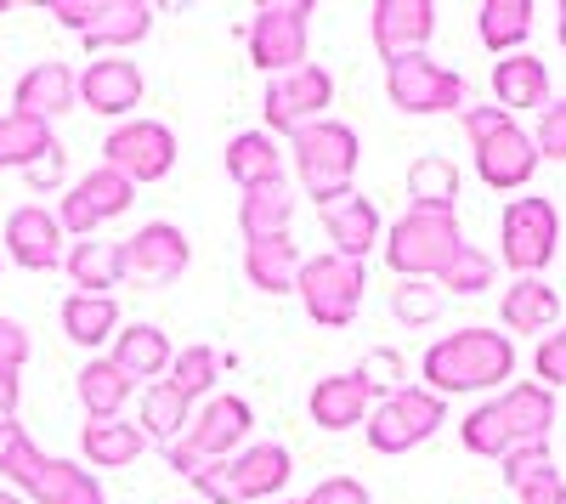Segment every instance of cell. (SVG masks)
Instances as JSON below:
<instances>
[{
  "label": "cell",
  "instance_id": "obj_1",
  "mask_svg": "<svg viewBox=\"0 0 566 504\" xmlns=\"http://www.w3.org/2000/svg\"><path fill=\"white\" fill-rule=\"evenodd\" d=\"M549 426H555V391L538 380H515L482 408H470L459 426V442L476 460H504V453L527 448V442H549Z\"/></svg>",
  "mask_w": 566,
  "mask_h": 504
},
{
  "label": "cell",
  "instance_id": "obj_2",
  "mask_svg": "<svg viewBox=\"0 0 566 504\" xmlns=\"http://www.w3.org/2000/svg\"><path fill=\"white\" fill-rule=\"evenodd\" d=\"M419 375H424V391H437V397L493 391V386H504L515 375V340L499 335V329H488V324L453 329L437 346H424Z\"/></svg>",
  "mask_w": 566,
  "mask_h": 504
},
{
  "label": "cell",
  "instance_id": "obj_3",
  "mask_svg": "<svg viewBox=\"0 0 566 504\" xmlns=\"http://www.w3.org/2000/svg\"><path fill=\"white\" fill-rule=\"evenodd\" d=\"M464 136H470V148H476V176L488 181L493 193H522L533 170L544 165L538 159V143H533V130H522L499 103L488 108H464Z\"/></svg>",
  "mask_w": 566,
  "mask_h": 504
},
{
  "label": "cell",
  "instance_id": "obj_4",
  "mask_svg": "<svg viewBox=\"0 0 566 504\" xmlns=\"http://www.w3.org/2000/svg\"><path fill=\"white\" fill-rule=\"evenodd\" d=\"M290 159H295V176H301V193L317 199V210L328 199L352 193V176H357V130L340 125V119H312L306 130L290 136Z\"/></svg>",
  "mask_w": 566,
  "mask_h": 504
},
{
  "label": "cell",
  "instance_id": "obj_5",
  "mask_svg": "<svg viewBox=\"0 0 566 504\" xmlns=\"http://www.w3.org/2000/svg\"><path fill=\"white\" fill-rule=\"evenodd\" d=\"M459 221L453 216H437V210H402L391 221V233L380 239L386 250V266L397 279H442V266L459 255Z\"/></svg>",
  "mask_w": 566,
  "mask_h": 504
},
{
  "label": "cell",
  "instance_id": "obj_6",
  "mask_svg": "<svg viewBox=\"0 0 566 504\" xmlns=\"http://www.w3.org/2000/svg\"><path fill=\"white\" fill-rule=\"evenodd\" d=\"M442 426H448V397L424 391V386H402V391H391V397L374 402L363 437H368L374 453L397 460V453H413L419 442H431Z\"/></svg>",
  "mask_w": 566,
  "mask_h": 504
},
{
  "label": "cell",
  "instance_id": "obj_7",
  "mask_svg": "<svg viewBox=\"0 0 566 504\" xmlns=\"http://www.w3.org/2000/svg\"><path fill=\"white\" fill-rule=\"evenodd\" d=\"M295 290H301V306H306V317L317 329H346L357 317V306H363L368 272H363V261H346L335 250H323V255L301 261Z\"/></svg>",
  "mask_w": 566,
  "mask_h": 504
},
{
  "label": "cell",
  "instance_id": "obj_8",
  "mask_svg": "<svg viewBox=\"0 0 566 504\" xmlns=\"http://www.w3.org/2000/svg\"><path fill=\"white\" fill-rule=\"evenodd\" d=\"M560 244V216L549 199H510L499 216V261L515 279H544V266L555 261Z\"/></svg>",
  "mask_w": 566,
  "mask_h": 504
},
{
  "label": "cell",
  "instance_id": "obj_9",
  "mask_svg": "<svg viewBox=\"0 0 566 504\" xmlns=\"http://www.w3.org/2000/svg\"><path fill=\"white\" fill-rule=\"evenodd\" d=\"M306 34H312V7L306 0H266L250 18V63L261 74H295L306 69Z\"/></svg>",
  "mask_w": 566,
  "mask_h": 504
},
{
  "label": "cell",
  "instance_id": "obj_10",
  "mask_svg": "<svg viewBox=\"0 0 566 504\" xmlns=\"http://www.w3.org/2000/svg\"><path fill=\"white\" fill-rule=\"evenodd\" d=\"M103 165L119 170L130 188H142V181H165L176 170V130L165 119H119L103 136Z\"/></svg>",
  "mask_w": 566,
  "mask_h": 504
},
{
  "label": "cell",
  "instance_id": "obj_11",
  "mask_svg": "<svg viewBox=\"0 0 566 504\" xmlns=\"http://www.w3.org/2000/svg\"><path fill=\"white\" fill-rule=\"evenodd\" d=\"M386 97L402 114H464V80L431 52H413L386 63Z\"/></svg>",
  "mask_w": 566,
  "mask_h": 504
},
{
  "label": "cell",
  "instance_id": "obj_12",
  "mask_svg": "<svg viewBox=\"0 0 566 504\" xmlns=\"http://www.w3.org/2000/svg\"><path fill=\"white\" fill-rule=\"evenodd\" d=\"M335 103V74L306 63L295 74H272L266 91H261V119H266V136L283 130V136H295L306 130L312 119H323V108Z\"/></svg>",
  "mask_w": 566,
  "mask_h": 504
},
{
  "label": "cell",
  "instance_id": "obj_13",
  "mask_svg": "<svg viewBox=\"0 0 566 504\" xmlns=\"http://www.w3.org/2000/svg\"><path fill=\"white\" fill-rule=\"evenodd\" d=\"M130 204H136V188H130L119 170L97 165V170H85L74 188L63 193V204H57V227H63L69 239H97V227L114 221V216H125Z\"/></svg>",
  "mask_w": 566,
  "mask_h": 504
},
{
  "label": "cell",
  "instance_id": "obj_14",
  "mask_svg": "<svg viewBox=\"0 0 566 504\" xmlns=\"http://www.w3.org/2000/svg\"><path fill=\"white\" fill-rule=\"evenodd\" d=\"M125 255V284H142V290H170L187 261H193V250H187V233L176 221H148L136 227V233L119 244Z\"/></svg>",
  "mask_w": 566,
  "mask_h": 504
},
{
  "label": "cell",
  "instance_id": "obj_15",
  "mask_svg": "<svg viewBox=\"0 0 566 504\" xmlns=\"http://www.w3.org/2000/svg\"><path fill=\"white\" fill-rule=\"evenodd\" d=\"M0 244H7L12 266H23V272H57L69 255V233L57 227V210H45V204H18L7 216Z\"/></svg>",
  "mask_w": 566,
  "mask_h": 504
},
{
  "label": "cell",
  "instance_id": "obj_16",
  "mask_svg": "<svg viewBox=\"0 0 566 504\" xmlns=\"http://www.w3.org/2000/svg\"><path fill=\"white\" fill-rule=\"evenodd\" d=\"M368 34H374V52L386 63L413 57V52H424V40L437 34V0H374Z\"/></svg>",
  "mask_w": 566,
  "mask_h": 504
},
{
  "label": "cell",
  "instance_id": "obj_17",
  "mask_svg": "<svg viewBox=\"0 0 566 504\" xmlns=\"http://www.w3.org/2000/svg\"><path fill=\"white\" fill-rule=\"evenodd\" d=\"M142 91H148V80H142V69L130 57H91L80 69V108H91V114L130 119Z\"/></svg>",
  "mask_w": 566,
  "mask_h": 504
},
{
  "label": "cell",
  "instance_id": "obj_18",
  "mask_svg": "<svg viewBox=\"0 0 566 504\" xmlns=\"http://www.w3.org/2000/svg\"><path fill=\"white\" fill-rule=\"evenodd\" d=\"M250 426H255V408L239 391H216V397H205L193 426H187V442H193L199 453H210V460H232V453L244 448Z\"/></svg>",
  "mask_w": 566,
  "mask_h": 504
},
{
  "label": "cell",
  "instance_id": "obj_19",
  "mask_svg": "<svg viewBox=\"0 0 566 504\" xmlns=\"http://www.w3.org/2000/svg\"><path fill=\"white\" fill-rule=\"evenodd\" d=\"M374 402H380V397H374V386H368L357 369H346V375H323V380L312 386L306 414H312L317 431H352V426H368Z\"/></svg>",
  "mask_w": 566,
  "mask_h": 504
},
{
  "label": "cell",
  "instance_id": "obj_20",
  "mask_svg": "<svg viewBox=\"0 0 566 504\" xmlns=\"http://www.w3.org/2000/svg\"><path fill=\"white\" fill-rule=\"evenodd\" d=\"M295 476V460L283 442H244L239 453L227 460V482H232V498L250 504V498H277Z\"/></svg>",
  "mask_w": 566,
  "mask_h": 504
},
{
  "label": "cell",
  "instance_id": "obj_21",
  "mask_svg": "<svg viewBox=\"0 0 566 504\" xmlns=\"http://www.w3.org/2000/svg\"><path fill=\"white\" fill-rule=\"evenodd\" d=\"M317 216H323V233H328V244H335V255H346V261H363L368 250H380V239H386L380 210H374L363 193L328 199Z\"/></svg>",
  "mask_w": 566,
  "mask_h": 504
},
{
  "label": "cell",
  "instance_id": "obj_22",
  "mask_svg": "<svg viewBox=\"0 0 566 504\" xmlns=\"http://www.w3.org/2000/svg\"><path fill=\"white\" fill-rule=\"evenodd\" d=\"M154 18H159L154 0H103L80 40L91 45V57H125L136 40L154 34Z\"/></svg>",
  "mask_w": 566,
  "mask_h": 504
},
{
  "label": "cell",
  "instance_id": "obj_23",
  "mask_svg": "<svg viewBox=\"0 0 566 504\" xmlns=\"http://www.w3.org/2000/svg\"><path fill=\"white\" fill-rule=\"evenodd\" d=\"M74 103H80V74L69 63H29V74L12 91V114H29V119H45V125L57 114H69Z\"/></svg>",
  "mask_w": 566,
  "mask_h": 504
},
{
  "label": "cell",
  "instance_id": "obj_24",
  "mask_svg": "<svg viewBox=\"0 0 566 504\" xmlns=\"http://www.w3.org/2000/svg\"><path fill=\"white\" fill-rule=\"evenodd\" d=\"M493 103L515 119L522 108H549V63H538L533 52H510L493 63Z\"/></svg>",
  "mask_w": 566,
  "mask_h": 504
},
{
  "label": "cell",
  "instance_id": "obj_25",
  "mask_svg": "<svg viewBox=\"0 0 566 504\" xmlns=\"http://www.w3.org/2000/svg\"><path fill=\"white\" fill-rule=\"evenodd\" d=\"M74 397L85 408V420H125V402L136 397V380L119 369L114 357H91L74 375Z\"/></svg>",
  "mask_w": 566,
  "mask_h": 504
},
{
  "label": "cell",
  "instance_id": "obj_26",
  "mask_svg": "<svg viewBox=\"0 0 566 504\" xmlns=\"http://www.w3.org/2000/svg\"><path fill=\"white\" fill-rule=\"evenodd\" d=\"M499 317L510 335H544L560 324V295L544 279H510L499 295Z\"/></svg>",
  "mask_w": 566,
  "mask_h": 504
},
{
  "label": "cell",
  "instance_id": "obj_27",
  "mask_svg": "<svg viewBox=\"0 0 566 504\" xmlns=\"http://www.w3.org/2000/svg\"><path fill=\"white\" fill-rule=\"evenodd\" d=\"M290 221H295V188H290V176L261 181V188H244V199H239L244 244L250 239H290Z\"/></svg>",
  "mask_w": 566,
  "mask_h": 504
},
{
  "label": "cell",
  "instance_id": "obj_28",
  "mask_svg": "<svg viewBox=\"0 0 566 504\" xmlns=\"http://www.w3.org/2000/svg\"><path fill=\"white\" fill-rule=\"evenodd\" d=\"M142 448H148V437L136 420H85L80 431V453L91 471H125L142 460Z\"/></svg>",
  "mask_w": 566,
  "mask_h": 504
},
{
  "label": "cell",
  "instance_id": "obj_29",
  "mask_svg": "<svg viewBox=\"0 0 566 504\" xmlns=\"http://www.w3.org/2000/svg\"><path fill=\"white\" fill-rule=\"evenodd\" d=\"M170 357H176V346H170V335L159 329V324H125L119 335H114V363L130 375V380H165L170 375Z\"/></svg>",
  "mask_w": 566,
  "mask_h": 504
},
{
  "label": "cell",
  "instance_id": "obj_30",
  "mask_svg": "<svg viewBox=\"0 0 566 504\" xmlns=\"http://www.w3.org/2000/svg\"><path fill=\"white\" fill-rule=\"evenodd\" d=\"M63 272L74 279L80 295H108V290L125 284V255L108 239H74L69 255H63Z\"/></svg>",
  "mask_w": 566,
  "mask_h": 504
},
{
  "label": "cell",
  "instance_id": "obj_31",
  "mask_svg": "<svg viewBox=\"0 0 566 504\" xmlns=\"http://www.w3.org/2000/svg\"><path fill=\"white\" fill-rule=\"evenodd\" d=\"M136 426L148 442L170 448L187 437V426H193V402H187L170 380H154V386H142V402H136Z\"/></svg>",
  "mask_w": 566,
  "mask_h": 504
},
{
  "label": "cell",
  "instance_id": "obj_32",
  "mask_svg": "<svg viewBox=\"0 0 566 504\" xmlns=\"http://www.w3.org/2000/svg\"><path fill=\"white\" fill-rule=\"evenodd\" d=\"M244 279L261 295H290L301 279V250L295 239H250L244 244Z\"/></svg>",
  "mask_w": 566,
  "mask_h": 504
},
{
  "label": "cell",
  "instance_id": "obj_33",
  "mask_svg": "<svg viewBox=\"0 0 566 504\" xmlns=\"http://www.w3.org/2000/svg\"><path fill=\"white\" fill-rule=\"evenodd\" d=\"M23 493H29V504H108V498H103V482L91 476L85 465L52 460V453H45L40 476H34Z\"/></svg>",
  "mask_w": 566,
  "mask_h": 504
},
{
  "label": "cell",
  "instance_id": "obj_34",
  "mask_svg": "<svg viewBox=\"0 0 566 504\" xmlns=\"http://www.w3.org/2000/svg\"><path fill=\"white\" fill-rule=\"evenodd\" d=\"M221 165H227L232 181H239V193H244V188H261V181H277L283 176V148L272 143L266 130H239L227 143Z\"/></svg>",
  "mask_w": 566,
  "mask_h": 504
},
{
  "label": "cell",
  "instance_id": "obj_35",
  "mask_svg": "<svg viewBox=\"0 0 566 504\" xmlns=\"http://www.w3.org/2000/svg\"><path fill=\"white\" fill-rule=\"evenodd\" d=\"M533 18H538L533 0H482V7H476V34H482L488 52L510 57V52H522V45H527Z\"/></svg>",
  "mask_w": 566,
  "mask_h": 504
},
{
  "label": "cell",
  "instance_id": "obj_36",
  "mask_svg": "<svg viewBox=\"0 0 566 504\" xmlns=\"http://www.w3.org/2000/svg\"><path fill=\"white\" fill-rule=\"evenodd\" d=\"M453 204H459V165L442 154H419L408 165V210L453 216Z\"/></svg>",
  "mask_w": 566,
  "mask_h": 504
},
{
  "label": "cell",
  "instance_id": "obj_37",
  "mask_svg": "<svg viewBox=\"0 0 566 504\" xmlns=\"http://www.w3.org/2000/svg\"><path fill=\"white\" fill-rule=\"evenodd\" d=\"M63 335L74 340V346H85V351H97L103 340H114L119 335V301L114 295H69L63 301Z\"/></svg>",
  "mask_w": 566,
  "mask_h": 504
},
{
  "label": "cell",
  "instance_id": "obj_38",
  "mask_svg": "<svg viewBox=\"0 0 566 504\" xmlns=\"http://www.w3.org/2000/svg\"><path fill=\"white\" fill-rule=\"evenodd\" d=\"M45 154H57L52 125L29 114H0V170H34Z\"/></svg>",
  "mask_w": 566,
  "mask_h": 504
},
{
  "label": "cell",
  "instance_id": "obj_39",
  "mask_svg": "<svg viewBox=\"0 0 566 504\" xmlns=\"http://www.w3.org/2000/svg\"><path fill=\"white\" fill-rule=\"evenodd\" d=\"M221 369H227V357H221L216 346H181V351L170 357V375H165V380H170L187 402H199V397H216Z\"/></svg>",
  "mask_w": 566,
  "mask_h": 504
},
{
  "label": "cell",
  "instance_id": "obj_40",
  "mask_svg": "<svg viewBox=\"0 0 566 504\" xmlns=\"http://www.w3.org/2000/svg\"><path fill=\"white\" fill-rule=\"evenodd\" d=\"M40 465H45V453L34 448L29 426L0 420V476H7L12 487H29V482L40 476Z\"/></svg>",
  "mask_w": 566,
  "mask_h": 504
},
{
  "label": "cell",
  "instance_id": "obj_41",
  "mask_svg": "<svg viewBox=\"0 0 566 504\" xmlns=\"http://www.w3.org/2000/svg\"><path fill=\"white\" fill-rule=\"evenodd\" d=\"M442 306H448V295L431 279H397V290H391V317H397V324H408V329L437 324Z\"/></svg>",
  "mask_w": 566,
  "mask_h": 504
},
{
  "label": "cell",
  "instance_id": "obj_42",
  "mask_svg": "<svg viewBox=\"0 0 566 504\" xmlns=\"http://www.w3.org/2000/svg\"><path fill=\"white\" fill-rule=\"evenodd\" d=\"M493 279H499L493 255H482L476 244H459V255L442 266L437 290H442V295H482V290H493Z\"/></svg>",
  "mask_w": 566,
  "mask_h": 504
},
{
  "label": "cell",
  "instance_id": "obj_43",
  "mask_svg": "<svg viewBox=\"0 0 566 504\" xmlns=\"http://www.w3.org/2000/svg\"><path fill=\"white\" fill-rule=\"evenodd\" d=\"M504 482L522 493L527 482H538V476H549L555 471V460H549V442H527V448H515V453H504Z\"/></svg>",
  "mask_w": 566,
  "mask_h": 504
},
{
  "label": "cell",
  "instance_id": "obj_44",
  "mask_svg": "<svg viewBox=\"0 0 566 504\" xmlns=\"http://www.w3.org/2000/svg\"><path fill=\"white\" fill-rule=\"evenodd\" d=\"M357 375L374 386V397H391V391H402V357H397L391 346H374V351L357 363Z\"/></svg>",
  "mask_w": 566,
  "mask_h": 504
},
{
  "label": "cell",
  "instance_id": "obj_45",
  "mask_svg": "<svg viewBox=\"0 0 566 504\" xmlns=\"http://www.w3.org/2000/svg\"><path fill=\"white\" fill-rule=\"evenodd\" d=\"M533 375H538V386H566V324L555 329V335H544L538 340V351H533Z\"/></svg>",
  "mask_w": 566,
  "mask_h": 504
},
{
  "label": "cell",
  "instance_id": "obj_46",
  "mask_svg": "<svg viewBox=\"0 0 566 504\" xmlns=\"http://www.w3.org/2000/svg\"><path fill=\"white\" fill-rule=\"evenodd\" d=\"M533 143H538V159H566V97L549 103L533 125Z\"/></svg>",
  "mask_w": 566,
  "mask_h": 504
},
{
  "label": "cell",
  "instance_id": "obj_47",
  "mask_svg": "<svg viewBox=\"0 0 566 504\" xmlns=\"http://www.w3.org/2000/svg\"><path fill=\"white\" fill-rule=\"evenodd\" d=\"M29 329L18 324V317H0V375H23V363H29Z\"/></svg>",
  "mask_w": 566,
  "mask_h": 504
},
{
  "label": "cell",
  "instance_id": "obj_48",
  "mask_svg": "<svg viewBox=\"0 0 566 504\" xmlns=\"http://www.w3.org/2000/svg\"><path fill=\"white\" fill-rule=\"evenodd\" d=\"M301 504H374V498H368V487L357 476H323Z\"/></svg>",
  "mask_w": 566,
  "mask_h": 504
},
{
  "label": "cell",
  "instance_id": "obj_49",
  "mask_svg": "<svg viewBox=\"0 0 566 504\" xmlns=\"http://www.w3.org/2000/svg\"><path fill=\"white\" fill-rule=\"evenodd\" d=\"M515 504H566V482H560V471H549V476L527 482L522 493H515Z\"/></svg>",
  "mask_w": 566,
  "mask_h": 504
},
{
  "label": "cell",
  "instance_id": "obj_50",
  "mask_svg": "<svg viewBox=\"0 0 566 504\" xmlns=\"http://www.w3.org/2000/svg\"><path fill=\"white\" fill-rule=\"evenodd\" d=\"M97 7H103V0H57V7H52V18H57L63 29L85 34V29H91V18H97Z\"/></svg>",
  "mask_w": 566,
  "mask_h": 504
},
{
  "label": "cell",
  "instance_id": "obj_51",
  "mask_svg": "<svg viewBox=\"0 0 566 504\" xmlns=\"http://www.w3.org/2000/svg\"><path fill=\"white\" fill-rule=\"evenodd\" d=\"M193 487H199L210 504H239V498H232V482H227V460H216L210 471H199V476H193Z\"/></svg>",
  "mask_w": 566,
  "mask_h": 504
},
{
  "label": "cell",
  "instance_id": "obj_52",
  "mask_svg": "<svg viewBox=\"0 0 566 504\" xmlns=\"http://www.w3.org/2000/svg\"><path fill=\"white\" fill-rule=\"evenodd\" d=\"M23 176H29V188H34V193L57 188V181H63V148H57V154H45V159H40L34 170H23Z\"/></svg>",
  "mask_w": 566,
  "mask_h": 504
},
{
  "label": "cell",
  "instance_id": "obj_53",
  "mask_svg": "<svg viewBox=\"0 0 566 504\" xmlns=\"http://www.w3.org/2000/svg\"><path fill=\"white\" fill-rule=\"evenodd\" d=\"M18 397H23L18 375H0V420H18Z\"/></svg>",
  "mask_w": 566,
  "mask_h": 504
},
{
  "label": "cell",
  "instance_id": "obj_54",
  "mask_svg": "<svg viewBox=\"0 0 566 504\" xmlns=\"http://www.w3.org/2000/svg\"><path fill=\"white\" fill-rule=\"evenodd\" d=\"M555 40L566 45V0H560V7H555Z\"/></svg>",
  "mask_w": 566,
  "mask_h": 504
},
{
  "label": "cell",
  "instance_id": "obj_55",
  "mask_svg": "<svg viewBox=\"0 0 566 504\" xmlns=\"http://www.w3.org/2000/svg\"><path fill=\"white\" fill-rule=\"evenodd\" d=\"M0 504H29L23 493H12V487H0Z\"/></svg>",
  "mask_w": 566,
  "mask_h": 504
},
{
  "label": "cell",
  "instance_id": "obj_56",
  "mask_svg": "<svg viewBox=\"0 0 566 504\" xmlns=\"http://www.w3.org/2000/svg\"><path fill=\"white\" fill-rule=\"evenodd\" d=\"M272 504H301V498H272Z\"/></svg>",
  "mask_w": 566,
  "mask_h": 504
},
{
  "label": "cell",
  "instance_id": "obj_57",
  "mask_svg": "<svg viewBox=\"0 0 566 504\" xmlns=\"http://www.w3.org/2000/svg\"><path fill=\"white\" fill-rule=\"evenodd\" d=\"M187 504H199V498H187Z\"/></svg>",
  "mask_w": 566,
  "mask_h": 504
},
{
  "label": "cell",
  "instance_id": "obj_58",
  "mask_svg": "<svg viewBox=\"0 0 566 504\" xmlns=\"http://www.w3.org/2000/svg\"><path fill=\"white\" fill-rule=\"evenodd\" d=\"M0 261H7V255H0Z\"/></svg>",
  "mask_w": 566,
  "mask_h": 504
}]
</instances>
